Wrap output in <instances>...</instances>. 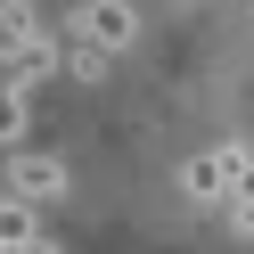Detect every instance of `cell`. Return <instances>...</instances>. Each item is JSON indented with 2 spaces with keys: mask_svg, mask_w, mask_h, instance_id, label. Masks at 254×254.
I'll return each instance as SVG.
<instances>
[{
  "mask_svg": "<svg viewBox=\"0 0 254 254\" xmlns=\"http://www.w3.org/2000/svg\"><path fill=\"white\" fill-rule=\"evenodd\" d=\"M246 164H254L246 148H213V156H197V164L181 172V189H189L197 205H221V197H238V181H246Z\"/></svg>",
  "mask_w": 254,
  "mask_h": 254,
  "instance_id": "6da1fadb",
  "label": "cell"
},
{
  "mask_svg": "<svg viewBox=\"0 0 254 254\" xmlns=\"http://www.w3.org/2000/svg\"><path fill=\"white\" fill-rule=\"evenodd\" d=\"M41 74H58V41H0V90H33Z\"/></svg>",
  "mask_w": 254,
  "mask_h": 254,
  "instance_id": "7a4b0ae2",
  "label": "cell"
},
{
  "mask_svg": "<svg viewBox=\"0 0 254 254\" xmlns=\"http://www.w3.org/2000/svg\"><path fill=\"white\" fill-rule=\"evenodd\" d=\"M8 197H33V205H58L66 197V164H58V156H17V164H8Z\"/></svg>",
  "mask_w": 254,
  "mask_h": 254,
  "instance_id": "3957f363",
  "label": "cell"
},
{
  "mask_svg": "<svg viewBox=\"0 0 254 254\" xmlns=\"http://www.w3.org/2000/svg\"><path fill=\"white\" fill-rule=\"evenodd\" d=\"M131 33H139L131 0H90L82 8V41H99V50H131Z\"/></svg>",
  "mask_w": 254,
  "mask_h": 254,
  "instance_id": "277c9868",
  "label": "cell"
},
{
  "mask_svg": "<svg viewBox=\"0 0 254 254\" xmlns=\"http://www.w3.org/2000/svg\"><path fill=\"white\" fill-rule=\"evenodd\" d=\"M33 238H41V205L33 197H8L0 205V254H25Z\"/></svg>",
  "mask_w": 254,
  "mask_h": 254,
  "instance_id": "5b68a950",
  "label": "cell"
},
{
  "mask_svg": "<svg viewBox=\"0 0 254 254\" xmlns=\"http://www.w3.org/2000/svg\"><path fill=\"white\" fill-rule=\"evenodd\" d=\"M0 41H41V17H33V0H0Z\"/></svg>",
  "mask_w": 254,
  "mask_h": 254,
  "instance_id": "8992f818",
  "label": "cell"
},
{
  "mask_svg": "<svg viewBox=\"0 0 254 254\" xmlns=\"http://www.w3.org/2000/svg\"><path fill=\"white\" fill-rule=\"evenodd\" d=\"M0 139H25V90H0Z\"/></svg>",
  "mask_w": 254,
  "mask_h": 254,
  "instance_id": "52a82bcc",
  "label": "cell"
},
{
  "mask_svg": "<svg viewBox=\"0 0 254 254\" xmlns=\"http://www.w3.org/2000/svg\"><path fill=\"white\" fill-rule=\"evenodd\" d=\"M230 221L254 238V164H246V181H238V197H230Z\"/></svg>",
  "mask_w": 254,
  "mask_h": 254,
  "instance_id": "ba28073f",
  "label": "cell"
},
{
  "mask_svg": "<svg viewBox=\"0 0 254 254\" xmlns=\"http://www.w3.org/2000/svg\"><path fill=\"white\" fill-rule=\"evenodd\" d=\"M25 254H66V246H58V238H33V246H25Z\"/></svg>",
  "mask_w": 254,
  "mask_h": 254,
  "instance_id": "9c48e42d",
  "label": "cell"
}]
</instances>
